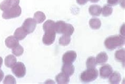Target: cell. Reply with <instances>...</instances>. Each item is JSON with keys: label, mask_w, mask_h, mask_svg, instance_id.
Segmentation results:
<instances>
[{"label": "cell", "mask_w": 125, "mask_h": 84, "mask_svg": "<svg viewBox=\"0 0 125 84\" xmlns=\"http://www.w3.org/2000/svg\"><path fill=\"white\" fill-rule=\"evenodd\" d=\"M125 37L121 35L112 36L108 37L104 41V46L109 50H113L118 47L125 45Z\"/></svg>", "instance_id": "obj_1"}, {"label": "cell", "mask_w": 125, "mask_h": 84, "mask_svg": "<svg viewBox=\"0 0 125 84\" xmlns=\"http://www.w3.org/2000/svg\"><path fill=\"white\" fill-rule=\"evenodd\" d=\"M98 72L96 68L87 69L81 73L80 79L83 83H89L94 81L98 78Z\"/></svg>", "instance_id": "obj_2"}, {"label": "cell", "mask_w": 125, "mask_h": 84, "mask_svg": "<svg viewBox=\"0 0 125 84\" xmlns=\"http://www.w3.org/2000/svg\"><path fill=\"white\" fill-rule=\"evenodd\" d=\"M22 13V9L19 5L14 6L7 11L3 12L2 18L4 19H10L15 18L20 16Z\"/></svg>", "instance_id": "obj_3"}, {"label": "cell", "mask_w": 125, "mask_h": 84, "mask_svg": "<svg viewBox=\"0 0 125 84\" xmlns=\"http://www.w3.org/2000/svg\"><path fill=\"white\" fill-rule=\"evenodd\" d=\"M11 68L12 72L18 78H22L26 74L25 66L22 62H16L15 64Z\"/></svg>", "instance_id": "obj_4"}, {"label": "cell", "mask_w": 125, "mask_h": 84, "mask_svg": "<svg viewBox=\"0 0 125 84\" xmlns=\"http://www.w3.org/2000/svg\"><path fill=\"white\" fill-rule=\"evenodd\" d=\"M37 26V23L32 18H28L23 22L22 28L24 29L27 34H30L34 31Z\"/></svg>", "instance_id": "obj_5"}, {"label": "cell", "mask_w": 125, "mask_h": 84, "mask_svg": "<svg viewBox=\"0 0 125 84\" xmlns=\"http://www.w3.org/2000/svg\"><path fill=\"white\" fill-rule=\"evenodd\" d=\"M20 0H4L0 4V9L3 12L7 11L14 6L19 5Z\"/></svg>", "instance_id": "obj_6"}, {"label": "cell", "mask_w": 125, "mask_h": 84, "mask_svg": "<svg viewBox=\"0 0 125 84\" xmlns=\"http://www.w3.org/2000/svg\"><path fill=\"white\" fill-rule=\"evenodd\" d=\"M56 32L55 31H47L45 32L44 35L43 36V42L44 45L49 46L53 43L55 39Z\"/></svg>", "instance_id": "obj_7"}, {"label": "cell", "mask_w": 125, "mask_h": 84, "mask_svg": "<svg viewBox=\"0 0 125 84\" xmlns=\"http://www.w3.org/2000/svg\"><path fill=\"white\" fill-rule=\"evenodd\" d=\"M77 58V53L74 51L65 52L62 57V61L64 63H72Z\"/></svg>", "instance_id": "obj_8"}, {"label": "cell", "mask_w": 125, "mask_h": 84, "mask_svg": "<svg viewBox=\"0 0 125 84\" xmlns=\"http://www.w3.org/2000/svg\"><path fill=\"white\" fill-rule=\"evenodd\" d=\"M113 72V68L111 66L108 64L102 66L99 70L100 76L101 78L103 79H107L109 78V77Z\"/></svg>", "instance_id": "obj_9"}, {"label": "cell", "mask_w": 125, "mask_h": 84, "mask_svg": "<svg viewBox=\"0 0 125 84\" xmlns=\"http://www.w3.org/2000/svg\"><path fill=\"white\" fill-rule=\"evenodd\" d=\"M5 45L10 49H13L19 45V40L16 39L14 36H10L5 40Z\"/></svg>", "instance_id": "obj_10"}, {"label": "cell", "mask_w": 125, "mask_h": 84, "mask_svg": "<svg viewBox=\"0 0 125 84\" xmlns=\"http://www.w3.org/2000/svg\"><path fill=\"white\" fill-rule=\"evenodd\" d=\"M74 67L72 63H64L62 67V72L69 76H72L74 72Z\"/></svg>", "instance_id": "obj_11"}, {"label": "cell", "mask_w": 125, "mask_h": 84, "mask_svg": "<svg viewBox=\"0 0 125 84\" xmlns=\"http://www.w3.org/2000/svg\"><path fill=\"white\" fill-rule=\"evenodd\" d=\"M56 82L58 84H65L69 83L70 81L69 76L63 72H61L56 76L55 77Z\"/></svg>", "instance_id": "obj_12"}, {"label": "cell", "mask_w": 125, "mask_h": 84, "mask_svg": "<svg viewBox=\"0 0 125 84\" xmlns=\"http://www.w3.org/2000/svg\"><path fill=\"white\" fill-rule=\"evenodd\" d=\"M44 32L55 31V23L51 20H48L46 21L43 26Z\"/></svg>", "instance_id": "obj_13"}, {"label": "cell", "mask_w": 125, "mask_h": 84, "mask_svg": "<svg viewBox=\"0 0 125 84\" xmlns=\"http://www.w3.org/2000/svg\"><path fill=\"white\" fill-rule=\"evenodd\" d=\"M102 11V8L100 6L98 5H92L89 9L90 14L93 16H99Z\"/></svg>", "instance_id": "obj_14"}, {"label": "cell", "mask_w": 125, "mask_h": 84, "mask_svg": "<svg viewBox=\"0 0 125 84\" xmlns=\"http://www.w3.org/2000/svg\"><path fill=\"white\" fill-rule=\"evenodd\" d=\"M108 56L104 52H101L99 53L96 58L97 63L99 65H104L108 61Z\"/></svg>", "instance_id": "obj_15"}, {"label": "cell", "mask_w": 125, "mask_h": 84, "mask_svg": "<svg viewBox=\"0 0 125 84\" xmlns=\"http://www.w3.org/2000/svg\"><path fill=\"white\" fill-rule=\"evenodd\" d=\"M27 33L21 26V27H20L15 30L14 36L19 41V40H23L27 36Z\"/></svg>", "instance_id": "obj_16"}, {"label": "cell", "mask_w": 125, "mask_h": 84, "mask_svg": "<svg viewBox=\"0 0 125 84\" xmlns=\"http://www.w3.org/2000/svg\"><path fill=\"white\" fill-rule=\"evenodd\" d=\"M109 77V83L113 84H119L120 82V80H121L120 74L119 72H112V73Z\"/></svg>", "instance_id": "obj_17"}, {"label": "cell", "mask_w": 125, "mask_h": 84, "mask_svg": "<svg viewBox=\"0 0 125 84\" xmlns=\"http://www.w3.org/2000/svg\"><path fill=\"white\" fill-rule=\"evenodd\" d=\"M16 62V57L13 55H9L5 59V65L9 68H12Z\"/></svg>", "instance_id": "obj_18"}, {"label": "cell", "mask_w": 125, "mask_h": 84, "mask_svg": "<svg viewBox=\"0 0 125 84\" xmlns=\"http://www.w3.org/2000/svg\"><path fill=\"white\" fill-rule=\"evenodd\" d=\"M74 31V29L73 26L70 24H68V23H65V24H64V26H63V29H62L61 34L71 36L73 34Z\"/></svg>", "instance_id": "obj_19"}, {"label": "cell", "mask_w": 125, "mask_h": 84, "mask_svg": "<svg viewBox=\"0 0 125 84\" xmlns=\"http://www.w3.org/2000/svg\"><path fill=\"white\" fill-rule=\"evenodd\" d=\"M46 19L45 15L44 13L41 11H38L34 15V20L35 22L38 23V24H40V23H42Z\"/></svg>", "instance_id": "obj_20"}, {"label": "cell", "mask_w": 125, "mask_h": 84, "mask_svg": "<svg viewBox=\"0 0 125 84\" xmlns=\"http://www.w3.org/2000/svg\"><path fill=\"white\" fill-rule=\"evenodd\" d=\"M89 25L93 29L97 30L101 27V22L98 18H92L89 21Z\"/></svg>", "instance_id": "obj_21"}, {"label": "cell", "mask_w": 125, "mask_h": 84, "mask_svg": "<svg viewBox=\"0 0 125 84\" xmlns=\"http://www.w3.org/2000/svg\"><path fill=\"white\" fill-rule=\"evenodd\" d=\"M125 49H121L118 50L115 53V59L117 61L124 63L125 62Z\"/></svg>", "instance_id": "obj_22"}, {"label": "cell", "mask_w": 125, "mask_h": 84, "mask_svg": "<svg viewBox=\"0 0 125 84\" xmlns=\"http://www.w3.org/2000/svg\"><path fill=\"white\" fill-rule=\"evenodd\" d=\"M97 65L96 58L94 57H90L87 59L86 65L87 69L95 68Z\"/></svg>", "instance_id": "obj_23"}, {"label": "cell", "mask_w": 125, "mask_h": 84, "mask_svg": "<svg viewBox=\"0 0 125 84\" xmlns=\"http://www.w3.org/2000/svg\"><path fill=\"white\" fill-rule=\"evenodd\" d=\"M71 41L70 36L63 35L59 39V44L61 46H65L69 44Z\"/></svg>", "instance_id": "obj_24"}, {"label": "cell", "mask_w": 125, "mask_h": 84, "mask_svg": "<svg viewBox=\"0 0 125 84\" xmlns=\"http://www.w3.org/2000/svg\"><path fill=\"white\" fill-rule=\"evenodd\" d=\"M113 11V9L110 5H104L103 8H102V14L105 17L110 16Z\"/></svg>", "instance_id": "obj_25"}, {"label": "cell", "mask_w": 125, "mask_h": 84, "mask_svg": "<svg viewBox=\"0 0 125 84\" xmlns=\"http://www.w3.org/2000/svg\"><path fill=\"white\" fill-rule=\"evenodd\" d=\"M23 52H24L23 48V47L20 45H19L18 46H16L14 47V48H13L12 50V52L13 53V54L17 57L21 56L23 53Z\"/></svg>", "instance_id": "obj_26"}, {"label": "cell", "mask_w": 125, "mask_h": 84, "mask_svg": "<svg viewBox=\"0 0 125 84\" xmlns=\"http://www.w3.org/2000/svg\"><path fill=\"white\" fill-rule=\"evenodd\" d=\"M3 83L5 84H16V80L13 76L9 75L5 77Z\"/></svg>", "instance_id": "obj_27"}, {"label": "cell", "mask_w": 125, "mask_h": 84, "mask_svg": "<svg viewBox=\"0 0 125 84\" xmlns=\"http://www.w3.org/2000/svg\"><path fill=\"white\" fill-rule=\"evenodd\" d=\"M120 0H107V3L109 5H116L119 2Z\"/></svg>", "instance_id": "obj_28"}, {"label": "cell", "mask_w": 125, "mask_h": 84, "mask_svg": "<svg viewBox=\"0 0 125 84\" xmlns=\"http://www.w3.org/2000/svg\"><path fill=\"white\" fill-rule=\"evenodd\" d=\"M89 1V0H77V2L79 5H83L86 4Z\"/></svg>", "instance_id": "obj_29"}, {"label": "cell", "mask_w": 125, "mask_h": 84, "mask_svg": "<svg viewBox=\"0 0 125 84\" xmlns=\"http://www.w3.org/2000/svg\"><path fill=\"white\" fill-rule=\"evenodd\" d=\"M4 72H3V71L2 70L0 69V82H1L2 80H3V78H4Z\"/></svg>", "instance_id": "obj_30"}, {"label": "cell", "mask_w": 125, "mask_h": 84, "mask_svg": "<svg viewBox=\"0 0 125 84\" xmlns=\"http://www.w3.org/2000/svg\"><path fill=\"white\" fill-rule=\"evenodd\" d=\"M2 64H3V59L2 57H0V68L1 67Z\"/></svg>", "instance_id": "obj_31"}, {"label": "cell", "mask_w": 125, "mask_h": 84, "mask_svg": "<svg viewBox=\"0 0 125 84\" xmlns=\"http://www.w3.org/2000/svg\"><path fill=\"white\" fill-rule=\"evenodd\" d=\"M89 1L92 3H97L100 0H89Z\"/></svg>", "instance_id": "obj_32"}]
</instances>
